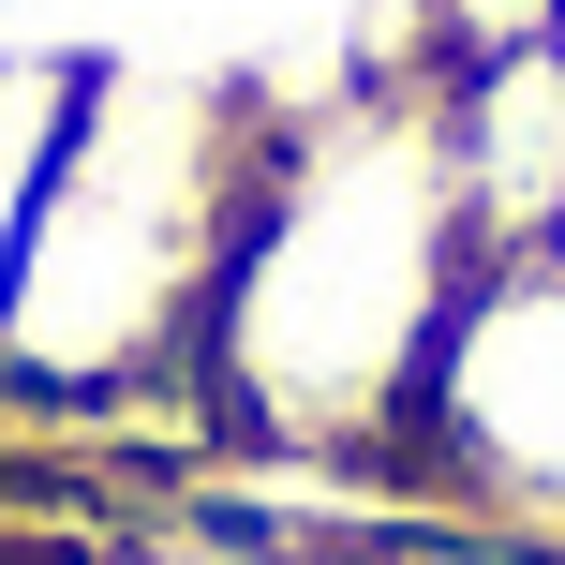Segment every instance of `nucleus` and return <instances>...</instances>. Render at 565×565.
I'll return each mask as SVG.
<instances>
[{
	"label": "nucleus",
	"instance_id": "nucleus-1",
	"mask_svg": "<svg viewBox=\"0 0 565 565\" xmlns=\"http://www.w3.org/2000/svg\"><path fill=\"white\" fill-rule=\"evenodd\" d=\"M477 224L431 105H358L328 135H268L254 224H238L224 312H209V417L254 447H372L417 417L431 342H447Z\"/></svg>",
	"mask_w": 565,
	"mask_h": 565
},
{
	"label": "nucleus",
	"instance_id": "nucleus-2",
	"mask_svg": "<svg viewBox=\"0 0 565 565\" xmlns=\"http://www.w3.org/2000/svg\"><path fill=\"white\" fill-rule=\"evenodd\" d=\"M254 179H268V135H238L224 89H179V75L75 89L45 194L15 224V268H0V387L119 402L149 372H194Z\"/></svg>",
	"mask_w": 565,
	"mask_h": 565
},
{
	"label": "nucleus",
	"instance_id": "nucleus-3",
	"mask_svg": "<svg viewBox=\"0 0 565 565\" xmlns=\"http://www.w3.org/2000/svg\"><path fill=\"white\" fill-rule=\"evenodd\" d=\"M402 431L491 507H565V254H507L461 282Z\"/></svg>",
	"mask_w": 565,
	"mask_h": 565
},
{
	"label": "nucleus",
	"instance_id": "nucleus-4",
	"mask_svg": "<svg viewBox=\"0 0 565 565\" xmlns=\"http://www.w3.org/2000/svg\"><path fill=\"white\" fill-rule=\"evenodd\" d=\"M461 179V224H477V268L551 254L565 238V45H507V60H461V89L431 105Z\"/></svg>",
	"mask_w": 565,
	"mask_h": 565
},
{
	"label": "nucleus",
	"instance_id": "nucleus-5",
	"mask_svg": "<svg viewBox=\"0 0 565 565\" xmlns=\"http://www.w3.org/2000/svg\"><path fill=\"white\" fill-rule=\"evenodd\" d=\"M60 119H75V89H60V75H30V60H0V268H15L30 194H45V149H60Z\"/></svg>",
	"mask_w": 565,
	"mask_h": 565
},
{
	"label": "nucleus",
	"instance_id": "nucleus-6",
	"mask_svg": "<svg viewBox=\"0 0 565 565\" xmlns=\"http://www.w3.org/2000/svg\"><path fill=\"white\" fill-rule=\"evenodd\" d=\"M551 254H565V238H551Z\"/></svg>",
	"mask_w": 565,
	"mask_h": 565
}]
</instances>
